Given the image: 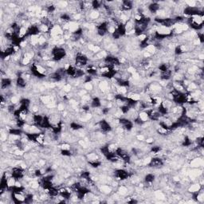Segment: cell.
Returning <instances> with one entry per match:
<instances>
[{
  "label": "cell",
  "instance_id": "6da1fadb",
  "mask_svg": "<svg viewBox=\"0 0 204 204\" xmlns=\"http://www.w3.org/2000/svg\"><path fill=\"white\" fill-rule=\"evenodd\" d=\"M203 15H195L187 18V24L194 30L199 31L203 28Z\"/></svg>",
  "mask_w": 204,
  "mask_h": 204
},
{
  "label": "cell",
  "instance_id": "7a4b0ae2",
  "mask_svg": "<svg viewBox=\"0 0 204 204\" xmlns=\"http://www.w3.org/2000/svg\"><path fill=\"white\" fill-rule=\"evenodd\" d=\"M67 56V51L63 46H55L51 49V58L54 61H61Z\"/></svg>",
  "mask_w": 204,
  "mask_h": 204
},
{
  "label": "cell",
  "instance_id": "3957f363",
  "mask_svg": "<svg viewBox=\"0 0 204 204\" xmlns=\"http://www.w3.org/2000/svg\"><path fill=\"white\" fill-rule=\"evenodd\" d=\"M89 58L82 53H78L74 58V65L77 68H83L88 65Z\"/></svg>",
  "mask_w": 204,
  "mask_h": 204
},
{
  "label": "cell",
  "instance_id": "277c9868",
  "mask_svg": "<svg viewBox=\"0 0 204 204\" xmlns=\"http://www.w3.org/2000/svg\"><path fill=\"white\" fill-rule=\"evenodd\" d=\"M97 125H98V128H100V130L101 132H105V133H108V132H110L112 130V127L111 125V124L105 119H102L100 121H98Z\"/></svg>",
  "mask_w": 204,
  "mask_h": 204
},
{
  "label": "cell",
  "instance_id": "5b68a950",
  "mask_svg": "<svg viewBox=\"0 0 204 204\" xmlns=\"http://www.w3.org/2000/svg\"><path fill=\"white\" fill-rule=\"evenodd\" d=\"M114 175L116 179L120 180H128V178L130 177V173L128 172L127 170H125V169H123V168L117 169L115 171Z\"/></svg>",
  "mask_w": 204,
  "mask_h": 204
},
{
  "label": "cell",
  "instance_id": "8992f818",
  "mask_svg": "<svg viewBox=\"0 0 204 204\" xmlns=\"http://www.w3.org/2000/svg\"><path fill=\"white\" fill-rule=\"evenodd\" d=\"M25 170L22 167H14L12 168L11 175L17 180H20L25 176Z\"/></svg>",
  "mask_w": 204,
  "mask_h": 204
},
{
  "label": "cell",
  "instance_id": "52a82bcc",
  "mask_svg": "<svg viewBox=\"0 0 204 204\" xmlns=\"http://www.w3.org/2000/svg\"><path fill=\"white\" fill-rule=\"evenodd\" d=\"M164 160L159 157H154L150 159V162L148 163V166L153 168H159L164 165Z\"/></svg>",
  "mask_w": 204,
  "mask_h": 204
},
{
  "label": "cell",
  "instance_id": "ba28073f",
  "mask_svg": "<svg viewBox=\"0 0 204 204\" xmlns=\"http://www.w3.org/2000/svg\"><path fill=\"white\" fill-rule=\"evenodd\" d=\"M98 89L101 91V93L105 94L108 93L111 89V85L110 83L107 81H101L98 83Z\"/></svg>",
  "mask_w": 204,
  "mask_h": 204
},
{
  "label": "cell",
  "instance_id": "9c48e42d",
  "mask_svg": "<svg viewBox=\"0 0 204 204\" xmlns=\"http://www.w3.org/2000/svg\"><path fill=\"white\" fill-rule=\"evenodd\" d=\"M161 9L160 4L158 2H151L150 4L148 5L147 7V10L149 13L152 14H156V13L159 11V10Z\"/></svg>",
  "mask_w": 204,
  "mask_h": 204
},
{
  "label": "cell",
  "instance_id": "30bf717a",
  "mask_svg": "<svg viewBox=\"0 0 204 204\" xmlns=\"http://www.w3.org/2000/svg\"><path fill=\"white\" fill-rule=\"evenodd\" d=\"M133 3L132 1H123L121 2V5L120 9L121 12H128L131 11L133 8Z\"/></svg>",
  "mask_w": 204,
  "mask_h": 204
},
{
  "label": "cell",
  "instance_id": "8fae6325",
  "mask_svg": "<svg viewBox=\"0 0 204 204\" xmlns=\"http://www.w3.org/2000/svg\"><path fill=\"white\" fill-rule=\"evenodd\" d=\"M192 196L193 199L195 200V202H199V203H202L204 202V193L202 188L200 189L199 191H197V192L193 193Z\"/></svg>",
  "mask_w": 204,
  "mask_h": 204
},
{
  "label": "cell",
  "instance_id": "7c38bea8",
  "mask_svg": "<svg viewBox=\"0 0 204 204\" xmlns=\"http://www.w3.org/2000/svg\"><path fill=\"white\" fill-rule=\"evenodd\" d=\"M85 72L87 73V74L91 77H95V76L99 75L98 68L96 67V65H88L87 68H86V70H85Z\"/></svg>",
  "mask_w": 204,
  "mask_h": 204
},
{
  "label": "cell",
  "instance_id": "4fadbf2b",
  "mask_svg": "<svg viewBox=\"0 0 204 204\" xmlns=\"http://www.w3.org/2000/svg\"><path fill=\"white\" fill-rule=\"evenodd\" d=\"M12 85V79L11 77H2L1 81V89H7L10 86Z\"/></svg>",
  "mask_w": 204,
  "mask_h": 204
},
{
  "label": "cell",
  "instance_id": "5bb4252c",
  "mask_svg": "<svg viewBox=\"0 0 204 204\" xmlns=\"http://www.w3.org/2000/svg\"><path fill=\"white\" fill-rule=\"evenodd\" d=\"M90 107L91 108H99L101 107V100L99 98L98 96H94L93 97L90 102Z\"/></svg>",
  "mask_w": 204,
  "mask_h": 204
},
{
  "label": "cell",
  "instance_id": "9a60e30c",
  "mask_svg": "<svg viewBox=\"0 0 204 204\" xmlns=\"http://www.w3.org/2000/svg\"><path fill=\"white\" fill-rule=\"evenodd\" d=\"M15 83L16 85H17V87L19 88V89H25V88L27 87V81L23 78V77L17 76Z\"/></svg>",
  "mask_w": 204,
  "mask_h": 204
},
{
  "label": "cell",
  "instance_id": "2e32d148",
  "mask_svg": "<svg viewBox=\"0 0 204 204\" xmlns=\"http://www.w3.org/2000/svg\"><path fill=\"white\" fill-rule=\"evenodd\" d=\"M203 165V160H202V158H194L192 159L191 162V166L192 168H199V167H202Z\"/></svg>",
  "mask_w": 204,
  "mask_h": 204
},
{
  "label": "cell",
  "instance_id": "e0dca14e",
  "mask_svg": "<svg viewBox=\"0 0 204 204\" xmlns=\"http://www.w3.org/2000/svg\"><path fill=\"white\" fill-rule=\"evenodd\" d=\"M86 158H87L88 161L89 163H91V162L97 161V160H100V156L96 152H89L86 155Z\"/></svg>",
  "mask_w": 204,
  "mask_h": 204
},
{
  "label": "cell",
  "instance_id": "ac0fdd59",
  "mask_svg": "<svg viewBox=\"0 0 204 204\" xmlns=\"http://www.w3.org/2000/svg\"><path fill=\"white\" fill-rule=\"evenodd\" d=\"M155 175L153 174V173H148L147 175H145L144 176V182H145L147 184H149V185H152L153 182L155 181Z\"/></svg>",
  "mask_w": 204,
  "mask_h": 204
},
{
  "label": "cell",
  "instance_id": "d6986e66",
  "mask_svg": "<svg viewBox=\"0 0 204 204\" xmlns=\"http://www.w3.org/2000/svg\"><path fill=\"white\" fill-rule=\"evenodd\" d=\"M202 188V185L198 183V184H194L192 185H190V187H188V191L191 193V194H193V193L197 192V191H199L200 189Z\"/></svg>",
  "mask_w": 204,
  "mask_h": 204
},
{
  "label": "cell",
  "instance_id": "ffe728a7",
  "mask_svg": "<svg viewBox=\"0 0 204 204\" xmlns=\"http://www.w3.org/2000/svg\"><path fill=\"white\" fill-rule=\"evenodd\" d=\"M137 117L140 118V119L143 122H144V123H147V122L149 121V117H148V113H147L144 110L138 112V116H137Z\"/></svg>",
  "mask_w": 204,
  "mask_h": 204
},
{
  "label": "cell",
  "instance_id": "44dd1931",
  "mask_svg": "<svg viewBox=\"0 0 204 204\" xmlns=\"http://www.w3.org/2000/svg\"><path fill=\"white\" fill-rule=\"evenodd\" d=\"M70 129H72L74 131H79L83 128V125L79 124L78 122H76V121H72L71 123L70 124Z\"/></svg>",
  "mask_w": 204,
  "mask_h": 204
},
{
  "label": "cell",
  "instance_id": "7402d4cb",
  "mask_svg": "<svg viewBox=\"0 0 204 204\" xmlns=\"http://www.w3.org/2000/svg\"><path fill=\"white\" fill-rule=\"evenodd\" d=\"M100 189H101V192L105 193V194H109L112 191V187L108 185H102Z\"/></svg>",
  "mask_w": 204,
  "mask_h": 204
},
{
  "label": "cell",
  "instance_id": "603a6c76",
  "mask_svg": "<svg viewBox=\"0 0 204 204\" xmlns=\"http://www.w3.org/2000/svg\"><path fill=\"white\" fill-rule=\"evenodd\" d=\"M160 151H161V148L159 147V146H152V147H151L150 149V152L154 154V155H157V154H159L160 152Z\"/></svg>",
  "mask_w": 204,
  "mask_h": 204
},
{
  "label": "cell",
  "instance_id": "cb8c5ba5",
  "mask_svg": "<svg viewBox=\"0 0 204 204\" xmlns=\"http://www.w3.org/2000/svg\"><path fill=\"white\" fill-rule=\"evenodd\" d=\"M71 89H72V85H71V84L70 83H66L63 85L62 90H63V92L65 93H70V91H71Z\"/></svg>",
  "mask_w": 204,
  "mask_h": 204
},
{
  "label": "cell",
  "instance_id": "d4e9b609",
  "mask_svg": "<svg viewBox=\"0 0 204 204\" xmlns=\"http://www.w3.org/2000/svg\"><path fill=\"white\" fill-rule=\"evenodd\" d=\"M94 88V85L92 82H89V83H84V89L86 91H92Z\"/></svg>",
  "mask_w": 204,
  "mask_h": 204
},
{
  "label": "cell",
  "instance_id": "484cf974",
  "mask_svg": "<svg viewBox=\"0 0 204 204\" xmlns=\"http://www.w3.org/2000/svg\"><path fill=\"white\" fill-rule=\"evenodd\" d=\"M60 148H61V150H64V151L72 150L71 146H70L69 144H67V143H64V144H61Z\"/></svg>",
  "mask_w": 204,
  "mask_h": 204
},
{
  "label": "cell",
  "instance_id": "4316f807",
  "mask_svg": "<svg viewBox=\"0 0 204 204\" xmlns=\"http://www.w3.org/2000/svg\"><path fill=\"white\" fill-rule=\"evenodd\" d=\"M137 140H140V141H143V140H145V137H144V135L140 134L137 136Z\"/></svg>",
  "mask_w": 204,
  "mask_h": 204
},
{
  "label": "cell",
  "instance_id": "83f0119b",
  "mask_svg": "<svg viewBox=\"0 0 204 204\" xmlns=\"http://www.w3.org/2000/svg\"><path fill=\"white\" fill-rule=\"evenodd\" d=\"M146 142H147V144H152V143L154 142V139L153 138H147Z\"/></svg>",
  "mask_w": 204,
  "mask_h": 204
}]
</instances>
